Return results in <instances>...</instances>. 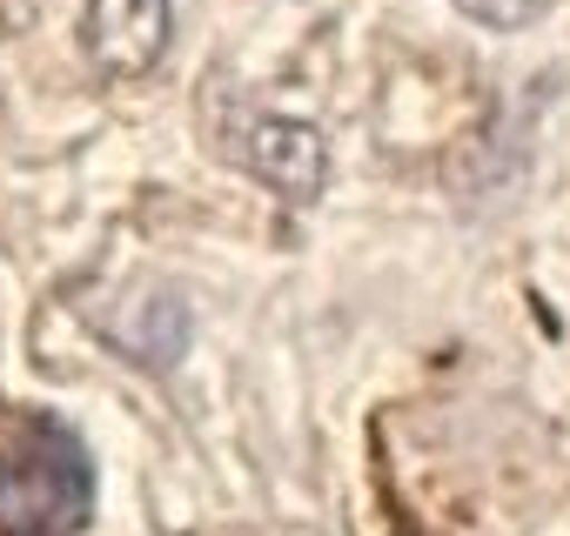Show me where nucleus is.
Returning <instances> with one entry per match:
<instances>
[{"label":"nucleus","mask_w":570,"mask_h":536,"mask_svg":"<svg viewBox=\"0 0 570 536\" xmlns=\"http://www.w3.org/2000/svg\"><path fill=\"white\" fill-rule=\"evenodd\" d=\"M175 8L168 0H88L81 14V48L108 75H148L168 54Z\"/></svg>","instance_id":"obj_3"},{"label":"nucleus","mask_w":570,"mask_h":536,"mask_svg":"<svg viewBox=\"0 0 570 536\" xmlns=\"http://www.w3.org/2000/svg\"><path fill=\"white\" fill-rule=\"evenodd\" d=\"M450 8L463 14V21H476V28H490V34H517V28H530L550 0H450Z\"/></svg>","instance_id":"obj_4"},{"label":"nucleus","mask_w":570,"mask_h":536,"mask_svg":"<svg viewBox=\"0 0 570 536\" xmlns=\"http://www.w3.org/2000/svg\"><path fill=\"white\" fill-rule=\"evenodd\" d=\"M235 155L255 181H268L275 195L289 201H316L323 181H330V141L309 128V121H289V115H242L235 121Z\"/></svg>","instance_id":"obj_2"},{"label":"nucleus","mask_w":570,"mask_h":536,"mask_svg":"<svg viewBox=\"0 0 570 536\" xmlns=\"http://www.w3.org/2000/svg\"><path fill=\"white\" fill-rule=\"evenodd\" d=\"M95 509V463L68 423H21L0 443V536H75Z\"/></svg>","instance_id":"obj_1"}]
</instances>
